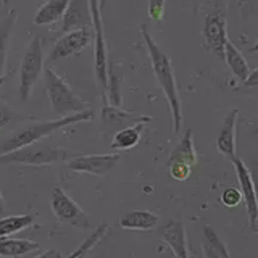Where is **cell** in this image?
I'll list each match as a JSON object with an SVG mask.
<instances>
[{
	"mask_svg": "<svg viewBox=\"0 0 258 258\" xmlns=\"http://www.w3.org/2000/svg\"><path fill=\"white\" fill-rule=\"evenodd\" d=\"M141 34L144 37L145 45H147L153 75H155L161 91H163L166 97V102L169 105V111H171V119H173V134H179L182 127V108H181V99H179V92H177V84H176L171 60H169V56L153 40L147 24H142L141 26Z\"/></svg>",
	"mask_w": 258,
	"mask_h": 258,
	"instance_id": "1",
	"label": "cell"
},
{
	"mask_svg": "<svg viewBox=\"0 0 258 258\" xmlns=\"http://www.w3.org/2000/svg\"><path fill=\"white\" fill-rule=\"evenodd\" d=\"M94 118V111L89 108L86 111L76 113V115H70L64 118H56L52 121H44V123H32L28 124L18 131L12 133L8 137H5L4 141H0V153H7L16 149L26 147V145L40 142L44 137L52 136L53 133L60 131V129L73 126L78 123H86V121H91Z\"/></svg>",
	"mask_w": 258,
	"mask_h": 258,
	"instance_id": "2",
	"label": "cell"
},
{
	"mask_svg": "<svg viewBox=\"0 0 258 258\" xmlns=\"http://www.w3.org/2000/svg\"><path fill=\"white\" fill-rule=\"evenodd\" d=\"M44 76H45V92L48 97V102H50V107L56 116L64 118L89 110V103L75 94V91H73L70 84L58 73L53 71L50 67H45Z\"/></svg>",
	"mask_w": 258,
	"mask_h": 258,
	"instance_id": "3",
	"label": "cell"
},
{
	"mask_svg": "<svg viewBox=\"0 0 258 258\" xmlns=\"http://www.w3.org/2000/svg\"><path fill=\"white\" fill-rule=\"evenodd\" d=\"M73 153L68 150L53 147L48 144H31L26 147L16 149L7 153H0V166L4 165H29V166H47L68 161Z\"/></svg>",
	"mask_w": 258,
	"mask_h": 258,
	"instance_id": "4",
	"label": "cell"
},
{
	"mask_svg": "<svg viewBox=\"0 0 258 258\" xmlns=\"http://www.w3.org/2000/svg\"><path fill=\"white\" fill-rule=\"evenodd\" d=\"M92 18V32H94V70L97 84L100 89L102 102L107 103V84H108V48L105 39L103 20H102V7L100 0H89Z\"/></svg>",
	"mask_w": 258,
	"mask_h": 258,
	"instance_id": "5",
	"label": "cell"
},
{
	"mask_svg": "<svg viewBox=\"0 0 258 258\" xmlns=\"http://www.w3.org/2000/svg\"><path fill=\"white\" fill-rule=\"evenodd\" d=\"M44 45L40 37H34L26 47V52L20 64V99L26 102L32 92V89L37 84V81L42 76L44 71Z\"/></svg>",
	"mask_w": 258,
	"mask_h": 258,
	"instance_id": "6",
	"label": "cell"
},
{
	"mask_svg": "<svg viewBox=\"0 0 258 258\" xmlns=\"http://www.w3.org/2000/svg\"><path fill=\"white\" fill-rule=\"evenodd\" d=\"M50 208L53 216L63 224L79 229L91 228V221H89L87 213L61 187H56L53 190L50 199Z\"/></svg>",
	"mask_w": 258,
	"mask_h": 258,
	"instance_id": "7",
	"label": "cell"
},
{
	"mask_svg": "<svg viewBox=\"0 0 258 258\" xmlns=\"http://www.w3.org/2000/svg\"><path fill=\"white\" fill-rule=\"evenodd\" d=\"M92 40H94V32L89 28L75 29V31L67 32V34H63L55 42L50 53H48L47 67H50V64L60 61L63 58H68V56L81 53L84 48H87L92 44Z\"/></svg>",
	"mask_w": 258,
	"mask_h": 258,
	"instance_id": "8",
	"label": "cell"
},
{
	"mask_svg": "<svg viewBox=\"0 0 258 258\" xmlns=\"http://www.w3.org/2000/svg\"><path fill=\"white\" fill-rule=\"evenodd\" d=\"M119 153H95V155H73L68 160V169L71 173L92 174L103 177L118 165Z\"/></svg>",
	"mask_w": 258,
	"mask_h": 258,
	"instance_id": "9",
	"label": "cell"
},
{
	"mask_svg": "<svg viewBox=\"0 0 258 258\" xmlns=\"http://www.w3.org/2000/svg\"><path fill=\"white\" fill-rule=\"evenodd\" d=\"M204 37L208 48L218 58H224V45L228 42L226 13L221 8H213L204 20Z\"/></svg>",
	"mask_w": 258,
	"mask_h": 258,
	"instance_id": "10",
	"label": "cell"
},
{
	"mask_svg": "<svg viewBox=\"0 0 258 258\" xmlns=\"http://www.w3.org/2000/svg\"><path fill=\"white\" fill-rule=\"evenodd\" d=\"M232 165L236 168V174H237V181L240 185V194H242V200L245 202V210H247V216H248V224L252 229H256V221H258V202L255 196V189H253V182H252V176H250L248 166L244 160H240L237 157H234Z\"/></svg>",
	"mask_w": 258,
	"mask_h": 258,
	"instance_id": "11",
	"label": "cell"
},
{
	"mask_svg": "<svg viewBox=\"0 0 258 258\" xmlns=\"http://www.w3.org/2000/svg\"><path fill=\"white\" fill-rule=\"evenodd\" d=\"M160 237L163 239L165 244L171 248L174 258H190L189 247H187V234L182 221L171 220L163 224L158 229Z\"/></svg>",
	"mask_w": 258,
	"mask_h": 258,
	"instance_id": "12",
	"label": "cell"
},
{
	"mask_svg": "<svg viewBox=\"0 0 258 258\" xmlns=\"http://www.w3.org/2000/svg\"><path fill=\"white\" fill-rule=\"evenodd\" d=\"M92 26L91 8H89V0H70L67 12L61 18V34H67L70 31L89 28Z\"/></svg>",
	"mask_w": 258,
	"mask_h": 258,
	"instance_id": "13",
	"label": "cell"
},
{
	"mask_svg": "<svg viewBox=\"0 0 258 258\" xmlns=\"http://www.w3.org/2000/svg\"><path fill=\"white\" fill-rule=\"evenodd\" d=\"M100 118H102V124L107 129H123L131 124L139 123V121H150V116H137L133 111L123 110L121 107H113L110 103H103L102 105V111H100Z\"/></svg>",
	"mask_w": 258,
	"mask_h": 258,
	"instance_id": "14",
	"label": "cell"
},
{
	"mask_svg": "<svg viewBox=\"0 0 258 258\" xmlns=\"http://www.w3.org/2000/svg\"><path fill=\"white\" fill-rule=\"evenodd\" d=\"M237 118L239 110H232L224 118V123L216 137V149L226 158L232 160L236 157V133H237Z\"/></svg>",
	"mask_w": 258,
	"mask_h": 258,
	"instance_id": "15",
	"label": "cell"
},
{
	"mask_svg": "<svg viewBox=\"0 0 258 258\" xmlns=\"http://www.w3.org/2000/svg\"><path fill=\"white\" fill-rule=\"evenodd\" d=\"M171 163H184V165H189L190 168L196 166L197 152H196V145H194V137H192L190 129H187V131L184 133L181 141L177 142L173 152L169 153L166 165H171Z\"/></svg>",
	"mask_w": 258,
	"mask_h": 258,
	"instance_id": "16",
	"label": "cell"
},
{
	"mask_svg": "<svg viewBox=\"0 0 258 258\" xmlns=\"http://www.w3.org/2000/svg\"><path fill=\"white\" fill-rule=\"evenodd\" d=\"M158 215L149 210H133L119 220V226L129 231H150L158 224Z\"/></svg>",
	"mask_w": 258,
	"mask_h": 258,
	"instance_id": "17",
	"label": "cell"
},
{
	"mask_svg": "<svg viewBox=\"0 0 258 258\" xmlns=\"http://www.w3.org/2000/svg\"><path fill=\"white\" fill-rule=\"evenodd\" d=\"M147 123H150V121H139V123H136V124L119 129V131L113 134L110 147L113 150H129V149L136 147L141 141L142 133H144L145 124Z\"/></svg>",
	"mask_w": 258,
	"mask_h": 258,
	"instance_id": "18",
	"label": "cell"
},
{
	"mask_svg": "<svg viewBox=\"0 0 258 258\" xmlns=\"http://www.w3.org/2000/svg\"><path fill=\"white\" fill-rule=\"evenodd\" d=\"M202 250L205 258H231L228 247L220 239L218 232L208 224L202 228Z\"/></svg>",
	"mask_w": 258,
	"mask_h": 258,
	"instance_id": "19",
	"label": "cell"
},
{
	"mask_svg": "<svg viewBox=\"0 0 258 258\" xmlns=\"http://www.w3.org/2000/svg\"><path fill=\"white\" fill-rule=\"evenodd\" d=\"M70 0H47V2L39 8L34 16L36 26H48L56 21H61L64 12H67Z\"/></svg>",
	"mask_w": 258,
	"mask_h": 258,
	"instance_id": "20",
	"label": "cell"
},
{
	"mask_svg": "<svg viewBox=\"0 0 258 258\" xmlns=\"http://www.w3.org/2000/svg\"><path fill=\"white\" fill-rule=\"evenodd\" d=\"M40 248V244L36 240L28 239H13V237H2L0 239V256L15 258L24 256L28 253L36 252Z\"/></svg>",
	"mask_w": 258,
	"mask_h": 258,
	"instance_id": "21",
	"label": "cell"
},
{
	"mask_svg": "<svg viewBox=\"0 0 258 258\" xmlns=\"http://www.w3.org/2000/svg\"><path fill=\"white\" fill-rule=\"evenodd\" d=\"M224 60H226V63H228L229 70L232 71V75L244 83V81L250 75L248 61L244 56V53H242L229 39H228V42H226V45H224Z\"/></svg>",
	"mask_w": 258,
	"mask_h": 258,
	"instance_id": "22",
	"label": "cell"
},
{
	"mask_svg": "<svg viewBox=\"0 0 258 258\" xmlns=\"http://www.w3.org/2000/svg\"><path fill=\"white\" fill-rule=\"evenodd\" d=\"M16 23V12L10 10L0 26V78H5V68H7V53L10 47V37Z\"/></svg>",
	"mask_w": 258,
	"mask_h": 258,
	"instance_id": "23",
	"label": "cell"
},
{
	"mask_svg": "<svg viewBox=\"0 0 258 258\" xmlns=\"http://www.w3.org/2000/svg\"><path fill=\"white\" fill-rule=\"evenodd\" d=\"M34 223V215H13L0 218V239L10 237L13 234L24 231Z\"/></svg>",
	"mask_w": 258,
	"mask_h": 258,
	"instance_id": "24",
	"label": "cell"
},
{
	"mask_svg": "<svg viewBox=\"0 0 258 258\" xmlns=\"http://www.w3.org/2000/svg\"><path fill=\"white\" fill-rule=\"evenodd\" d=\"M107 231H108V226L105 224V223L100 224L99 228H97V229L91 234V236H89V237L83 242V244H81L73 253H70V256H67V258H86L87 253L91 252V250L103 239V236L107 234Z\"/></svg>",
	"mask_w": 258,
	"mask_h": 258,
	"instance_id": "25",
	"label": "cell"
},
{
	"mask_svg": "<svg viewBox=\"0 0 258 258\" xmlns=\"http://www.w3.org/2000/svg\"><path fill=\"white\" fill-rule=\"evenodd\" d=\"M107 103L113 105V107H121V103H123V95H121V76L113 67H108Z\"/></svg>",
	"mask_w": 258,
	"mask_h": 258,
	"instance_id": "26",
	"label": "cell"
},
{
	"mask_svg": "<svg viewBox=\"0 0 258 258\" xmlns=\"http://www.w3.org/2000/svg\"><path fill=\"white\" fill-rule=\"evenodd\" d=\"M168 166V171L169 176L173 177L176 181H187L190 174H192V168L189 165H184V163H171V165H166Z\"/></svg>",
	"mask_w": 258,
	"mask_h": 258,
	"instance_id": "27",
	"label": "cell"
},
{
	"mask_svg": "<svg viewBox=\"0 0 258 258\" xmlns=\"http://www.w3.org/2000/svg\"><path fill=\"white\" fill-rule=\"evenodd\" d=\"M240 202H242V194H240L239 189H236V187H228V189L223 190V194H221V204L224 207L234 208V207H237Z\"/></svg>",
	"mask_w": 258,
	"mask_h": 258,
	"instance_id": "28",
	"label": "cell"
},
{
	"mask_svg": "<svg viewBox=\"0 0 258 258\" xmlns=\"http://www.w3.org/2000/svg\"><path fill=\"white\" fill-rule=\"evenodd\" d=\"M166 0H149V16L152 21H161L165 16Z\"/></svg>",
	"mask_w": 258,
	"mask_h": 258,
	"instance_id": "29",
	"label": "cell"
},
{
	"mask_svg": "<svg viewBox=\"0 0 258 258\" xmlns=\"http://www.w3.org/2000/svg\"><path fill=\"white\" fill-rule=\"evenodd\" d=\"M248 166V171L250 176H252V182H253V189H255V196H256V202H258V157H253L250 160Z\"/></svg>",
	"mask_w": 258,
	"mask_h": 258,
	"instance_id": "30",
	"label": "cell"
},
{
	"mask_svg": "<svg viewBox=\"0 0 258 258\" xmlns=\"http://www.w3.org/2000/svg\"><path fill=\"white\" fill-rule=\"evenodd\" d=\"M13 118V111L10 110V107H7L5 103L0 102V127L8 124Z\"/></svg>",
	"mask_w": 258,
	"mask_h": 258,
	"instance_id": "31",
	"label": "cell"
},
{
	"mask_svg": "<svg viewBox=\"0 0 258 258\" xmlns=\"http://www.w3.org/2000/svg\"><path fill=\"white\" fill-rule=\"evenodd\" d=\"M244 84H245L247 87H256V86H258V67H256L253 71H250V75H248V78L244 81Z\"/></svg>",
	"mask_w": 258,
	"mask_h": 258,
	"instance_id": "32",
	"label": "cell"
},
{
	"mask_svg": "<svg viewBox=\"0 0 258 258\" xmlns=\"http://www.w3.org/2000/svg\"><path fill=\"white\" fill-rule=\"evenodd\" d=\"M4 212H5V202H4L2 192H0V213H4Z\"/></svg>",
	"mask_w": 258,
	"mask_h": 258,
	"instance_id": "33",
	"label": "cell"
},
{
	"mask_svg": "<svg viewBox=\"0 0 258 258\" xmlns=\"http://www.w3.org/2000/svg\"><path fill=\"white\" fill-rule=\"evenodd\" d=\"M248 52H250V53H256V52H258V40L253 44V47H250V48H248Z\"/></svg>",
	"mask_w": 258,
	"mask_h": 258,
	"instance_id": "34",
	"label": "cell"
},
{
	"mask_svg": "<svg viewBox=\"0 0 258 258\" xmlns=\"http://www.w3.org/2000/svg\"><path fill=\"white\" fill-rule=\"evenodd\" d=\"M248 0H239V5H245Z\"/></svg>",
	"mask_w": 258,
	"mask_h": 258,
	"instance_id": "35",
	"label": "cell"
},
{
	"mask_svg": "<svg viewBox=\"0 0 258 258\" xmlns=\"http://www.w3.org/2000/svg\"><path fill=\"white\" fill-rule=\"evenodd\" d=\"M107 4V0H100V7H102V10H103V5Z\"/></svg>",
	"mask_w": 258,
	"mask_h": 258,
	"instance_id": "36",
	"label": "cell"
},
{
	"mask_svg": "<svg viewBox=\"0 0 258 258\" xmlns=\"http://www.w3.org/2000/svg\"><path fill=\"white\" fill-rule=\"evenodd\" d=\"M5 83V78H0V86H2Z\"/></svg>",
	"mask_w": 258,
	"mask_h": 258,
	"instance_id": "37",
	"label": "cell"
},
{
	"mask_svg": "<svg viewBox=\"0 0 258 258\" xmlns=\"http://www.w3.org/2000/svg\"><path fill=\"white\" fill-rule=\"evenodd\" d=\"M2 4H4V5H8V0H2Z\"/></svg>",
	"mask_w": 258,
	"mask_h": 258,
	"instance_id": "38",
	"label": "cell"
},
{
	"mask_svg": "<svg viewBox=\"0 0 258 258\" xmlns=\"http://www.w3.org/2000/svg\"><path fill=\"white\" fill-rule=\"evenodd\" d=\"M255 134L258 136V124H256V127H255Z\"/></svg>",
	"mask_w": 258,
	"mask_h": 258,
	"instance_id": "39",
	"label": "cell"
},
{
	"mask_svg": "<svg viewBox=\"0 0 258 258\" xmlns=\"http://www.w3.org/2000/svg\"><path fill=\"white\" fill-rule=\"evenodd\" d=\"M173 258H174V256H173Z\"/></svg>",
	"mask_w": 258,
	"mask_h": 258,
	"instance_id": "40",
	"label": "cell"
}]
</instances>
